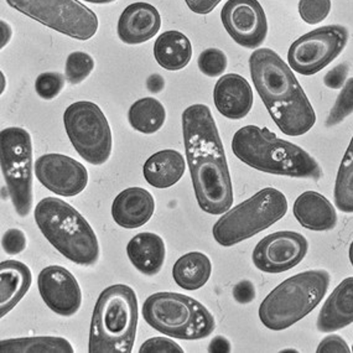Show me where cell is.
Masks as SVG:
<instances>
[{
    "mask_svg": "<svg viewBox=\"0 0 353 353\" xmlns=\"http://www.w3.org/2000/svg\"><path fill=\"white\" fill-rule=\"evenodd\" d=\"M183 134L196 200L202 211L222 214L232 208L233 186L225 148L208 105L183 110Z\"/></svg>",
    "mask_w": 353,
    "mask_h": 353,
    "instance_id": "6da1fadb",
    "label": "cell"
},
{
    "mask_svg": "<svg viewBox=\"0 0 353 353\" xmlns=\"http://www.w3.org/2000/svg\"><path fill=\"white\" fill-rule=\"evenodd\" d=\"M250 77L269 114L281 132L300 137L312 129L316 113L292 68L274 50H256L250 57Z\"/></svg>",
    "mask_w": 353,
    "mask_h": 353,
    "instance_id": "7a4b0ae2",
    "label": "cell"
},
{
    "mask_svg": "<svg viewBox=\"0 0 353 353\" xmlns=\"http://www.w3.org/2000/svg\"><path fill=\"white\" fill-rule=\"evenodd\" d=\"M232 152L256 170L281 176L320 180L323 169L303 148L283 141L268 128L245 125L233 135Z\"/></svg>",
    "mask_w": 353,
    "mask_h": 353,
    "instance_id": "3957f363",
    "label": "cell"
},
{
    "mask_svg": "<svg viewBox=\"0 0 353 353\" xmlns=\"http://www.w3.org/2000/svg\"><path fill=\"white\" fill-rule=\"evenodd\" d=\"M138 326V298L124 284L105 288L98 296L90 330V353H130Z\"/></svg>",
    "mask_w": 353,
    "mask_h": 353,
    "instance_id": "277c9868",
    "label": "cell"
},
{
    "mask_svg": "<svg viewBox=\"0 0 353 353\" xmlns=\"http://www.w3.org/2000/svg\"><path fill=\"white\" fill-rule=\"evenodd\" d=\"M35 222L45 238L68 261L82 267L98 262L99 244L96 233L68 202L45 197L35 208Z\"/></svg>",
    "mask_w": 353,
    "mask_h": 353,
    "instance_id": "5b68a950",
    "label": "cell"
},
{
    "mask_svg": "<svg viewBox=\"0 0 353 353\" xmlns=\"http://www.w3.org/2000/svg\"><path fill=\"white\" fill-rule=\"evenodd\" d=\"M330 281L329 272L319 269L299 273L283 281L259 306L263 325L273 331L292 327L323 301Z\"/></svg>",
    "mask_w": 353,
    "mask_h": 353,
    "instance_id": "8992f818",
    "label": "cell"
},
{
    "mask_svg": "<svg viewBox=\"0 0 353 353\" xmlns=\"http://www.w3.org/2000/svg\"><path fill=\"white\" fill-rule=\"evenodd\" d=\"M148 325L179 340H202L212 334L216 321L205 305L179 292H155L143 305Z\"/></svg>",
    "mask_w": 353,
    "mask_h": 353,
    "instance_id": "52a82bcc",
    "label": "cell"
},
{
    "mask_svg": "<svg viewBox=\"0 0 353 353\" xmlns=\"http://www.w3.org/2000/svg\"><path fill=\"white\" fill-rule=\"evenodd\" d=\"M288 206V199L281 191L265 188L228 210L213 225V238L222 247L241 243L281 221Z\"/></svg>",
    "mask_w": 353,
    "mask_h": 353,
    "instance_id": "ba28073f",
    "label": "cell"
},
{
    "mask_svg": "<svg viewBox=\"0 0 353 353\" xmlns=\"http://www.w3.org/2000/svg\"><path fill=\"white\" fill-rule=\"evenodd\" d=\"M0 161L6 188L20 217L32 208V141L26 129L10 127L0 133Z\"/></svg>",
    "mask_w": 353,
    "mask_h": 353,
    "instance_id": "9c48e42d",
    "label": "cell"
},
{
    "mask_svg": "<svg viewBox=\"0 0 353 353\" xmlns=\"http://www.w3.org/2000/svg\"><path fill=\"white\" fill-rule=\"evenodd\" d=\"M63 124L81 158L92 165L108 161L113 146L112 130L99 105L88 101L68 105L63 113Z\"/></svg>",
    "mask_w": 353,
    "mask_h": 353,
    "instance_id": "30bf717a",
    "label": "cell"
},
{
    "mask_svg": "<svg viewBox=\"0 0 353 353\" xmlns=\"http://www.w3.org/2000/svg\"><path fill=\"white\" fill-rule=\"evenodd\" d=\"M12 9L63 35L85 41L96 35L98 17L79 0H6Z\"/></svg>",
    "mask_w": 353,
    "mask_h": 353,
    "instance_id": "8fae6325",
    "label": "cell"
},
{
    "mask_svg": "<svg viewBox=\"0 0 353 353\" xmlns=\"http://www.w3.org/2000/svg\"><path fill=\"white\" fill-rule=\"evenodd\" d=\"M347 28L326 25L299 37L288 51L289 66L303 76H312L341 55L348 43Z\"/></svg>",
    "mask_w": 353,
    "mask_h": 353,
    "instance_id": "7c38bea8",
    "label": "cell"
},
{
    "mask_svg": "<svg viewBox=\"0 0 353 353\" xmlns=\"http://www.w3.org/2000/svg\"><path fill=\"white\" fill-rule=\"evenodd\" d=\"M307 250L309 243L303 234L292 231L275 232L258 242L252 259L261 272L278 274L303 262Z\"/></svg>",
    "mask_w": 353,
    "mask_h": 353,
    "instance_id": "4fadbf2b",
    "label": "cell"
},
{
    "mask_svg": "<svg viewBox=\"0 0 353 353\" xmlns=\"http://www.w3.org/2000/svg\"><path fill=\"white\" fill-rule=\"evenodd\" d=\"M221 20L234 43L245 49H258L268 35L267 15L258 0H227Z\"/></svg>",
    "mask_w": 353,
    "mask_h": 353,
    "instance_id": "5bb4252c",
    "label": "cell"
},
{
    "mask_svg": "<svg viewBox=\"0 0 353 353\" xmlns=\"http://www.w3.org/2000/svg\"><path fill=\"white\" fill-rule=\"evenodd\" d=\"M37 179L56 195L72 197L87 188L88 171L71 157L45 154L35 164Z\"/></svg>",
    "mask_w": 353,
    "mask_h": 353,
    "instance_id": "9a60e30c",
    "label": "cell"
},
{
    "mask_svg": "<svg viewBox=\"0 0 353 353\" xmlns=\"http://www.w3.org/2000/svg\"><path fill=\"white\" fill-rule=\"evenodd\" d=\"M39 292L43 303L57 315L71 317L82 305V292L79 281L71 272L61 265L43 268L37 278Z\"/></svg>",
    "mask_w": 353,
    "mask_h": 353,
    "instance_id": "2e32d148",
    "label": "cell"
},
{
    "mask_svg": "<svg viewBox=\"0 0 353 353\" xmlns=\"http://www.w3.org/2000/svg\"><path fill=\"white\" fill-rule=\"evenodd\" d=\"M214 105L222 116L239 121L253 107V90L250 82L237 73H228L217 81L213 90Z\"/></svg>",
    "mask_w": 353,
    "mask_h": 353,
    "instance_id": "e0dca14e",
    "label": "cell"
},
{
    "mask_svg": "<svg viewBox=\"0 0 353 353\" xmlns=\"http://www.w3.org/2000/svg\"><path fill=\"white\" fill-rule=\"evenodd\" d=\"M161 28V17L155 6L138 1L127 6L118 20V37L123 43L139 45L152 40Z\"/></svg>",
    "mask_w": 353,
    "mask_h": 353,
    "instance_id": "ac0fdd59",
    "label": "cell"
},
{
    "mask_svg": "<svg viewBox=\"0 0 353 353\" xmlns=\"http://www.w3.org/2000/svg\"><path fill=\"white\" fill-rule=\"evenodd\" d=\"M155 211L152 194L141 188H129L117 196L112 205V216L117 225L134 230L148 223Z\"/></svg>",
    "mask_w": 353,
    "mask_h": 353,
    "instance_id": "d6986e66",
    "label": "cell"
},
{
    "mask_svg": "<svg viewBox=\"0 0 353 353\" xmlns=\"http://www.w3.org/2000/svg\"><path fill=\"white\" fill-rule=\"evenodd\" d=\"M353 323V276L336 286L326 299L317 316L316 327L320 332H334Z\"/></svg>",
    "mask_w": 353,
    "mask_h": 353,
    "instance_id": "ffe728a7",
    "label": "cell"
},
{
    "mask_svg": "<svg viewBox=\"0 0 353 353\" xmlns=\"http://www.w3.org/2000/svg\"><path fill=\"white\" fill-rule=\"evenodd\" d=\"M292 212L300 225L310 231H331L337 225V212L325 196L306 191L294 202Z\"/></svg>",
    "mask_w": 353,
    "mask_h": 353,
    "instance_id": "44dd1931",
    "label": "cell"
},
{
    "mask_svg": "<svg viewBox=\"0 0 353 353\" xmlns=\"http://www.w3.org/2000/svg\"><path fill=\"white\" fill-rule=\"evenodd\" d=\"M127 254L130 263L141 274L154 276L164 265L166 248L159 234L143 232L129 241Z\"/></svg>",
    "mask_w": 353,
    "mask_h": 353,
    "instance_id": "7402d4cb",
    "label": "cell"
},
{
    "mask_svg": "<svg viewBox=\"0 0 353 353\" xmlns=\"http://www.w3.org/2000/svg\"><path fill=\"white\" fill-rule=\"evenodd\" d=\"M32 275L29 267L18 261H6L0 264V316L18 305L30 289Z\"/></svg>",
    "mask_w": 353,
    "mask_h": 353,
    "instance_id": "603a6c76",
    "label": "cell"
},
{
    "mask_svg": "<svg viewBox=\"0 0 353 353\" xmlns=\"http://www.w3.org/2000/svg\"><path fill=\"white\" fill-rule=\"evenodd\" d=\"M186 164L183 154L165 149L152 154L143 168L146 183L155 189H169L181 180Z\"/></svg>",
    "mask_w": 353,
    "mask_h": 353,
    "instance_id": "cb8c5ba5",
    "label": "cell"
},
{
    "mask_svg": "<svg viewBox=\"0 0 353 353\" xmlns=\"http://www.w3.org/2000/svg\"><path fill=\"white\" fill-rule=\"evenodd\" d=\"M154 56L161 68L168 71H180L186 68L192 57V45L183 32H163L154 43Z\"/></svg>",
    "mask_w": 353,
    "mask_h": 353,
    "instance_id": "d4e9b609",
    "label": "cell"
},
{
    "mask_svg": "<svg viewBox=\"0 0 353 353\" xmlns=\"http://www.w3.org/2000/svg\"><path fill=\"white\" fill-rule=\"evenodd\" d=\"M212 274V263L205 253L190 252L180 256L172 268V278L181 289L195 292L208 283Z\"/></svg>",
    "mask_w": 353,
    "mask_h": 353,
    "instance_id": "484cf974",
    "label": "cell"
},
{
    "mask_svg": "<svg viewBox=\"0 0 353 353\" xmlns=\"http://www.w3.org/2000/svg\"><path fill=\"white\" fill-rule=\"evenodd\" d=\"M128 119L132 128L143 134H154L163 128L166 121V110L158 99L141 98L132 104Z\"/></svg>",
    "mask_w": 353,
    "mask_h": 353,
    "instance_id": "4316f807",
    "label": "cell"
},
{
    "mask_svg": "<svg viewBox=\"0 0 353 353\" xmlns=\"http://www.w3.org/2000/svg\"><path fill=\"white\" fill-rule=\"evenodd\" d=\"M1 353H73L72 345L63 337L37 336L9 339L0 342Z\"/></svg>",
    "mask_w": 353,
    "mask_h": 353,
    "instance_id": "83f0119b",
    "label": "cell"
},
{
    "mask_svg": "<svg viewBox=\"0 0 353 353\" xmlns=\"http://www.w3.org/2000/svg\"><path fill=\"white\" fill-rule=\"evenodd\" d=\"M334 197L340 211L353 213V137L336 176Z\"/></svg>",
    "mask_w": 353,
    "mask_h": 353,
    "instance_id": "f1b7e54d",
    "label": "cell"
},
{
    "mask_svg": "<svg viewBox=\"0 0 353 353\" xmlns=\"http://www.w3.org/2000/svg\"><path fill=\"white\" fill-rule=\"evenodd\" d=\"M353 113V77L346 81L340 94L336 98L334 107L330 110L326 119V127L332 128L343 122Z\"/></svg>",
    "mask_w": 353,
    "mask_h": 353,
    "instance_id": "f546056e",
    "label": "cell"
},
{
    "mask_svg": "<svg viewBox=\"0 0 353 353\" xmlns=\"http://www.w3.org/2000/svg\"><path fill=\"white\" fill-rule=\"evenodd\" d=\"M94 68V60L91 55L82 51L70 54L66 61V79L70 85H79L85 81Z\"/></svg>",
    "mask_w": 353,
    "mask_h": 353,
    "instance_id": "4dcf8cb0",
    "label": "cell"
},
{
    "mask_svg": "<svg viewBox=\"0 0 353 353\" xmlns=\"http://www.w3.org/2000/svg\"><path fill=\"white\" fill-rule=\"evenodd\" d=\"M228 65L227 56L222 50L206 49L202 51L197 59L199 70L208 77H219L225 72Z\"/></svg>",
    "mask_w": 353,
    "mask_h": 353,
    "instance_id": "1f68e13d",
    "label": "cell"
},
{
    "mask_svg": "<svg viewBox=\"0 0 353 353\" xmlns=\"http://www.w3.org/2000/svg\"><path fill=\"white\" fill-rule=\"evenodd\" d=\"M331 0H299V14L306 24H320L329 17Z\"/></svg>",
    "mask_w": 353,
    "mask_h": 353,
    "instance_id": "d6a6232c",
    "label": "cell"
},
{
    "mask_svg": "<svg viewBox=\"0 0 353 353\" xmlns=\"http://www.w3.org/2000/svg\"><path fill=\"white\" fill-rule=\"evenodd\" d=\"M65 87V77L59 72H43L37 76L35 91L45 101L55 99Z\"/></svg>",
    "mask_w": 353,
    "mask_h": 353,
    "instance_id": "836d02e7",
    "label": "cell"
},
{
    "mask_svg": "<svg viewBox=\"0 0 353 353\" xmlns=\"http://www.w3.org/2000/svg\"><path fill=\"white\" fill-rule=\"evenodd\" d=\"M28 239L24 232L18 228H10L3 234L1 247L6 254L17 256L26 250Z\"/></svg>",
    "mask_w": 353,
    "mask_h": 353,
    "instance_id": "e575fe53",
    "label": "cell"
},
{
    "mask_svg": "<svg viewBox=\"0 0 353 353\" xmlns=\"http://www.w3.org/2000/svg\"><path fill=\"white\" fill-rule=\"evenodd\" d=\"M141 353H183L181 346L166 337H152L141 345Z\"/></svg>",
    "mask_w": 353,
    "mask_h": 353,
    "instance_id": "d590c367",
    "label": "cell"
},
{
    "mask_svg": "<svg viewBox=\"0 0 353 353\" xmlns=\"http://www.w3.org/2000/svg\"><path fill=\"white\" fill-rule=\"evenodd\" d=\"M348 72H350V65L347 62L339 63L337 66L330 70L329 72L325 74L323 85L330 90H341L348 79Z\"/></svg>",
    "mask_w": 353,
    "mask_h": 353,
    "instance_id": "8d00e7d4",
    "label": "cell"
},
{
    "mask_svg": "<svg viewBox=\"0 0 353 353\" xmlns=\"http://www.w3.org/2000/svg\"><path fill=\"white\" fill-rule=\"evenodd\" d=\"M317 353H350L352 352L348 347L347 342L341 336L330 335L320 342L316 350Z\"/></svg>",
    "mask_w": 353,
    "mask_h": 353,
    "instance_id": "74e56055",
    "label": "cell"
},
{
    "mask_svg": "<svg viewBox=\"0 0 353 353\" xmlns=\"http://www.w3.org/2000/svg\"><path fill=\"white\" fill-rule=\"evenodd\" d=\"M233 298L239 304H248L256 298V289L250 281H242L233 288Z\"/></svg>",
    "mask_w": 353,
    "mask_h": 353,
    "instance_id": "f35d334b",
    "label": "cell"
},
{
    "mask_svg": "<svg viewBox=\"0 0 353 353\" xmlns=\"http://www.w3.org/2000/svg\"><path fill=\"white\" fill-rule=\"evenodd\" d=\"M222 0H185L186 6L190 10L199 15H206L214 10V8L219 6Z\"/></svg>",
    "mask_w": 353,
    "mask_h": 353,
    "instance_id": "ab89813d",
    "label": "cell"
},
{
    "mask_svg": "<svg viewBox=\"0 0 353 353\" xmlns=\"http://www.w3.org/2000/svg\"><path fill=\"white\" fill-rule=\"evenodd\" d=\"M208 351L210 352H230L231 351V343L228 342V340H225V337L217 336L210 343Z\"/></svg>",
    "mask_w": 353,
    "mask_h": 353,
    "instance_id": "60d3db41",
    "label": "cell"
},
{
    "mask_svg": "<svg viewBox=\"0 0 353 353\" xmlns=\"http://www.w3.org/2000/svg\"><path fill=\"white\" fill-rule=\"evenodd\" d=\"M164 85V79H163L160 74H158V73L152 74V76L148 79V82H146V87H148V90L152 92V93H159V92L163 91Z\"/></svg>",
    "mask_w": 353,
    "mask_h": 353,
    "instance_id": "b9f144b4",
    "label": "cell"
},
{
    "mask_svg": "<svg viewBox=\"0 0 353 353\" xmlns=\"http://www.w3.org/2000/svg\"><path fill=\"white\" fill-rule=\"evenodd\" d=\"M0 25H1V30H0V40H1V49H4L6 45L9 43L10 41V39H12V28H10V25L6 23L4 20H1L0 21Z\"/></svg>",
    "mask_w": 353,
    "mask_h": 353,
    "instance_id": "7bdbcfd3",
    "label": "cell"
},
{
    "mask_svg": "<svg viewBox=\"0 0 353 353\" xmlns=\"http://www.w3.org/2000/svg\"><path fill=\"white\" fill-rule=\"evenodd\" d=\"M85 1L92 4H110V3H114L117 0H85Z\"/></svg>",
    "mask_w": 353,
    "mask_h": 353,
    "instance_id": "ee69618b",
    "label": "cell"
},
{
    "mask_svg": "<svg viewBox=\"0 0 353 353\" xmlns=\"http://www.w3.org/2000/svg\"><path fill=\"white\" fill-rule=\"evenodd\" d=\"M348 256H350V262L352 264L353 267V242L350 245V250H348Z\"/></svg>",
    "mask_w": 353,
    "mask_h": 353,
    "instance_id": "f6af8a7d",
    "label": "cell"
},
{
    "mask_svg": "<svg viewBox=\"0 0 353 353\" xmlns=\"http://www.w3.org/2000/svg\"><path fill=\"white\" fill-rule=\"evenodd\" d=\"M6 90V79H4V74L1 73V93Z\"/></svg>",
    "mask_w": 353,
    "mask_h": 353,
    "instance_id": "bcb514c9",
    "label": "cell"
},
{
    "mask_svg": "<svg viewBox=\"0 0 353 353\" xmlns=\"http://www.w3.org/2000/svg\"><path fill=\"white\" fill-rule=\"evenodd\" d=\"M351 351H352V352H353V346H352V350H351Z\"/></svg>",
    "mask_w": 353,
    "mask_h": 353,
    "instance_id": "7dc6e473",
    "label": "cell"
}]
</instances>
